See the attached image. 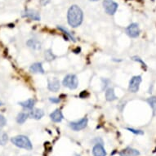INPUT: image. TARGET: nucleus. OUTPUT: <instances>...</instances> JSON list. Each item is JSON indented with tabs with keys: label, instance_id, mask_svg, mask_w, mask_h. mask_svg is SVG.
<instances>
[{
	"label": "nucleus",
	"instance_id": "9",
	"mask_svg": "<svg viewBox=\"0 0 156 156\" xmlns=\"http://www.w3.org/2000/svg\"><path fill=\"white\" fill-rule=\"evenodd\" d=\"M92 154L93 156H106L107 154L102 144L97 143L92 148Z\"/></svg>",
	"mask_w": 156,
	"mask_h": 156
},
{
	"label": "nucleus",
	"instance_id": "23",
	"mask_svg": "<svg viewBox=\"0 0 156 156\" xmlns=\"http://www.w3.org/2000/svg\"><path fill=\"white\" fill-rule=\"evenodd\" d=\"M127 130H128L129 132H131V133H134V134H136V135H143V134H144L143 131L136 130V129H134V128H127Z\"/></svg>",
	"mask_w": 156,
	"mask_h": 156
},
{
	"label": "nucleus",
	"instance_id": "31",
	"mask_svg": "<svg viewBox=\"0 0 156 156\" xmlns=\"http://www.w3.org/2000/svg\"><path fill=\"white\" fill-rule=\"evenodd\" d=\"M0 105H2V102L1 101H0Z\"/></svg>",
	"mask_w": 156,
	"mask_h": 156
},
{
	"label": "nucleus",
	"instance_id": "5",
	"mask_svg": "<svg viewBox=\"0 0 156 156\" xmlns=\"http://www.w3.org/2000/svg\"><path fill=\"white\" fill-rule=\"evenodd\" d=\"M141 80H141V76H140V75L133 77L131 79L130 82H129V86H128L129 91L131 92H133V93H136V92H138Z\"/></svg>",
	"mask_w": 156,
	"mask_h": 156
},
{
	"label": "nucleus",
	"instance_id": "17",
	"mask_svg": "<svg viewBox=\"0 0 156 156\" xmlns=\"http://www.w3.org/2000/svg\"><path fill=\"white\" fill-rule=\"evenodd\" d=\"M105 99L108 101H113L117 99V97L115 93V90L113 87H108L105 91Z\"/></svg>",
	"mask_w": 156,
	"mask_h": 156
},
{
	"label": "nucleus",
	"instance_id": "3",
	"mask_svg": "<svg viewBox=\"0 0 156 156\" xmlns=\"http://www.w3.org/2000/svg\"><path fill=\"white\" fill-rule=\"evenodd\" d=\"M62 84L66 87H68L69 89L74 90L78 87L79 80L75 74H67L63 80Z\"/></svg>",
	"mask_w": 156,
	"mask_h": 156
},
{
	"label": "nucleus",
	"instance_id": "16",
	"mask_svg": "<svg viewBox=\"0 0 156 156\" xmlns=\"http://www.w3.org/2000/svg\"><path fill=\"white\" fill-rule=\"evenodd\" d=\"M36 101L34 99H28V100L24 101H20V102L18 103L19 105L22 106L24 109H26V110H32L35 105Z\"/></svg>",
	"mask_w": 156,
	"mask_h": 156
},
{
	"label": "nucleus",
	"instance_id": "29",
	"mask_svg": "<svg viewBox=\"0 0 156 156\" xmlns=\"http://www.w3.org/2000/svg\"><path fill=\"white\" fill-rule=\"evenodd\" d=\"M90 1H92V2H97V1H99V0H90Z\"/></svg>",
	"mask_w": 156,
	"mask_h": 156
},
{
	"label": "nucleus",
	"instance_id": "22",
	"mask_svg": "<svg viewBox=\"0 0 156 156\" xmlns=\"http://www.w3.org/2000/svg\"><path fill=\"white\" fill-rule=\"evenodd\" d=\"M147 102L151 105L154 112H156V97H151L147 99Z\"/></svg>",
	"mask_w": 156,
	"mask_h": 156
},
{
	"label": "nucleus",
	"instance_id": "11",
	"mask_svg": "<svg viewBox=\"0 0 156 156\" xmlns=\"http://www.w3.org/2000/svg\"><path fill=\"white\" fill-rule=\"evenodd\" d=\"M120 156H138L140 155V152L136 149L131 148V147H127L123 149V151L119 152Z\"/></svg>",
	"mask_w": 156,
	"mask_h": 156
},
{
	"label": "nucleus",
	"instance_id": "28",
	"mask_svg": "<svg viewBox=\"0 0 156 156\" xmlns=\"http://www.w3.org/2000/svg\"><path fill=\"white\" fill-rule=\"evenodd\" d=\"M102 82H103V87H102V89L104 90L105 88H106V87H107L108 85H107V83H110V80H102Z\"/></svg>",
	"mask_w": 156,
	"mask_h": 156
},
{
	"label": "nucleus",
	"instance_id": "24",
	"mask_svg": "<svg viewBox=\"0 0 156 156\" xmlns=\"http://www.w3.org/2000/svg\"><path fill=\"white\" fill-rule=\"evenodd\" d=\"M7 123V120H6V118L3 116V115H0V128H3L6 125Z\"/></svg>",
	"mask_w": 156,
	"mask_h": 156
},
{
	"label": "nucleus",
	"instance_id": "4",
	"mask_svg": "<svg viewBox=\"0 0 156 156\" xmlns=\"http://www.w3.org/2000/svg\"><path fill=\"white\" fill-rule=\"evenodd\" d=\"M102 5L104 9H105V12L107 13L108 15H114L118 10V3H115V1H113V0H104Z\"/></svg>",
	"mask_w": 156,
	"mask_h": 156
},
{
	"label": "nucleus",
	"instance_id": "20",
	"mask_svg": "<svg viewBox=\"0 0 156 156\" xmlns=\"http://www.w3.org/2000/svg\"><path fill=\"white\" fill-rule=\"evenodd\" d=\"M8 141V134L5 132H3V131H0V146H5Z\"/></svg>",
	"mask_w": 156,
	"mask_h": 156
},
{
	"label": "nucleus",
	"instance_id": "10",
	"mask_svg": "<svg viewBox=\"0 0 156 156\" xmlns=\"http://www.w3.org/2000/svg\"><path fill=\"white\" fill-rule=\"evenodd\" d=\"M28 115L29 118L38 120V119H41L44 117V112L43 111V110H41V109L33 108V109L30 110V111L28 113Z\"/></svg>",
	"mask_w": 156,
	"mask_h": 156
},
{
	"label": "nucleus",
	"instance_id": "14",
	"mask_svg": "<svg viewBox=\"0 0 156 156\" xmlns=\"http://www.w3.org/2000/svg\"><path fill=\"white\" fill-rule=\"evenodd\" d=\"M30 71L31 73H34V74H44V69L41 63L36 62V63L31 65L30 67Z\"/></svg>",
	"mask_w": 156,
	"mask_h": 156
},
{
	"label": "nucleus",
	"instance_id": "6",
	"mask_svg": "<svg viewBox=\"0 0 156 156\" xmlns=\"http://www.w3.org/2000/svg\"><path fill=\"white\" fill-rule=\"evenodd\" d=\"M87 123H88L87 119L83 118V119H81L80 120L74 121V122H71V123H69V125L72 130L78 132V131H80V130H83V129H84V128L87 126Z\"/></svg>",
	"mask_w": 156,
	"mask_h": 156
},
{
	"label": "nucleus",
	"instance_id": "18",
	"mask_svg": "<svg viewBox=\"0 0 156 156\" xmlns=\"http://www.w3.org/2000/svg\"><path fill=\"white\" fill-rule=\"evenodd\" d=\"M29 118V115L28 113L26 112H21L19 113L17 115V117H16V122L19 124H23L26 120H27V119Z\"/></svg>",
	"mask_w": 156,
	"mask_h": 156
},
{
	"label": "nucleus",
	"instance_id": "8",
	"mask_svg": "<svg viewBox=\"0 0 156 156\" xmlns=\"http://www.w3.org/2000/svg\"><path fill=\"white\" fill-rule=\"evenodd\" d=\"M22 16L29 18L30 20H34V21H40V19H41L39 13L33 9H26L24 11L22 12Z\"/></svg>",
	"mask_w": 156,
	"mask_h": 156
},
{
	"label": "nucleus",
	"instance_id": "21",
	"mask_svg": "<svg viewBox=\"0 0 156 156\" xmlns=\"http://www.w3.org/2000/svg\"><path fill=\"white\" fill-rule=\"evenodd\" d=\"M44 56H45V60L48 61V62H51V61L56 59V56L52 53L51 49H48V50L45 51V52H44Z\"/></svg>",
	"mask_w": 156,
	"mask_h": 156
},
{
	"label": "nucleus",
	"instance_id": "19",
	"mask_svg": "<svg viewBox=\"0 0 156 156\" xmlns=\"http://www.w3.org/2000/svg\"><path fill=\"white\" fill-rule=\"evenodd\" d=\"M57 29L59 30H61L62 32H63V33L66 35V38H69V39H71V40H73V41H75V38L74 37V35L72 34L70 32H69L68 31V30H67L66 28H65V27H62V26H57Z\"/></svg>",
	"mask_w": 156,
	"mask_h": 156
},
{
	"label": "nucleus",
	"instance_id": "26",
	"mask_svg": "<svg viewBox=\"0 0 156 156\" xmlns=\"http://www.w3.org/2000/svg\"><path fill=\"white\" fill-rule=\"evenodd\" d=\"M49 101L51 103H54V104H57V103H59L61 101V100H60L59 98H57V97H50Z\"/></svg>",
	"mask_w": 156,
	"mask_h": 156
},
{
	"label": "nucleus",
	"instance_id": "27",
	"mask_svg": "<svg viewBox=\"0 0 156 156\" xmlns=\"http://www.w3.org/2000/svg\"><path fill=\"white\" fill-rule=\"evenodd\" d=\"M50 1L51 0H40V4L42 6H46L50 3Z\"/></svg>",
	"mask_w": 156,
	"mask_h": 156
},
{
	"label": "nucleus",
	"instance_id": "13",
	"mask_svg": "<svg viewBox=\"0 0 156 156\" xmlns=\"http://www.w3.org/2000/svg\"><path fill=\"white\" fill-rule=\"evenodd\" d=\"M26 45L30 48L33 50H40L42 48V44L40 42L38 41L36 38H30L28 41L26 42Z\"/></svg>",
	"mask_w": 156,
	"mask_h": 156
},
{
	"label": "nucleus",
	"instance_id": "30",
	"mask_svg": "<svg viewBox=\"0 0 156 156\" xmlns=\"http://www.w3.org/2000/svg\"><path fill=\"white\" fill-rule=\"evenodd\" d=\"M74 156H80V155H79V154H75V155Z\"/></svg>",
	"mask_w": 156,
	"mask_h": 156
},
{
	"label": "nucleus",
	"instance_id": "12",
	"mask_svg": "<svg viewBox=\"0 0 156 156\" xmlns=\"http://www.w3.org/2000/svg\"><path fill=\"white\" fill-rule=\"evenodd\" d=\"M50 118L54 123H60L63 119V115L59 109H56L53 112L50 114Z\"/></svg>",
	"mask_w": 156,
	"mask_h": 156
},
{
	"label": "nucleus",
	"instance_id": "7",
	"mask_svg": "<svg viewBox=\"0 0 156 156\" xmlns=\"http://www.w3.org/2000/svg\"><path fill=\"white\" fill-rule=\"evenodd\" d=\"M140 28H139L138 24L136 23H132L127 27L126 29V33L130 38H137L140 34Z\"/></svg>",
	"mask_w": 156,
	"mask_h": 156
},
{
	"label": "nucleus",
	"instance_id": "2",
	"mask_svg": "<svg viewBox=\"0 0 156 156\" xmlns=\"http://www.w3.org/2000/svg\"><path fill=\"white\" fill-rule=\"evenodd\" d=\"M11 141L14 146H17L19 148L25 149V150H27V151H31L33 149V146H32L30 140L26 136H16L11 139Z\"/></svg>",
	"mask_w": 156,
	"mask_h": 156
},
{
	"label": "nucleus",
	"instance_id": "15",
	"mask_svg": "<svg viewBox=\"0 0 156 156\" xmlns=\"http://www.w3.org/2000/svg\"><path fill=\"white\" fill-rule=\"evenodd\" d=\"M60 81L57 79H53L52 80H48V87L51 92H57L60 89Z\"/></svg>",
	"mask_w": 156,
	"mask_h": 156
},
{
	"label": "nucleus",
	"instance_id": "1",
	"mask_svg": "<svg viewBox=\"0 0 156 156\" xmlns=\"http://www.w3.org/2000/svg\"><path fill=\"white\" fill-rule=\"evenodd\" d=\"M67 20L70 26L76 28L82 24L83 20V13L82 9L78 5H72L67 12Z\"/></svg>",
	"mask_w": 156,
	"mask_h": 156
},
{
	"label": "nucleus",
	"instance_id": "25",
	"mask_svg": "<svg viewBox=\"0 0 156 156\" xmlns=\"http://www.w3.org/2000/svg\"><path fill=\"white\" fill-rule=\"evenodd\" d=\"M132 60H133V61H135V62H140V63H141V64L143 65V66H146V64L144 63V62H142V60H141L140 57H138V56H133V57H132Z\"/></svg>",
	"mask_w": 156,
	"mask_h": 156
}]
</instances>
